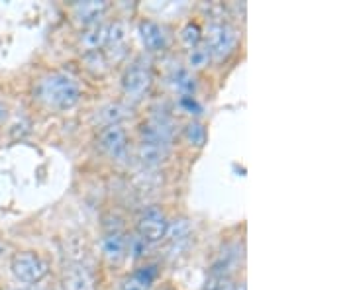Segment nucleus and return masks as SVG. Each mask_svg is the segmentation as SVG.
Returning <instances> with one entry per match:
<instances>
[{
    "mask_svg": "<svg viewBox=\"0 0 353 290\" xmlns=\"http://www.w3.org/2000/svg\"><path fill=\"white\" fill-rule=\"evenodd\" d=\"M36 99L43 102L48 108L55 110H69L81 99V87L75 79L67 73H50L41 76L34 90Z\"/></svg>",
    "mask_w": 353,
    "mask_h": 290,
    "instance_id": "nucleus-1",
    "label": "nucleus"
},
{
    "mask_svg": "<svg viewBox=\"0 0 353 290\" xmlns=\"http://www.w3.org/2000/svg\"><path fill=\"white\" fill-rule=\"evenodd\" d=\"M10 271L16 280L24 284H38L50 273L48 261L36 251H20L16 253L10 261Z\"/></svg>",
    "mask_w": 353,
    "mask_h": 290,
    "instance_id": "nucleus-2",
    "label": "nucleus"
},
{
    "mask_svg": "<svg viewBox=\"0 0 353 290\" xmlns=\"http://www.w3.org/2000/svg\"><path fill=\"white\" fill-rule=\"evenodd\" d=\"M236 43H238V32L234 25L226 24V22H216V24L208 25L204 45L208 48L212 57L224 59L236 50Z\"/></svg>",
    "mask_w": 353,
    "mask_h": 290,
    "instance_id": "nucleus-3",
    "label": "nucleus"
},
{
    "mask_svg": "<svg viewBox=\"0 0 353 290\" xmlns=\"http://www.w3.org/2000/svg\"><path fill=\"white\" fill-rule=\"evenodd\" d=\"M167 227H169L167 216L159 208H150L138 220L139 240L145 243H157L167 236Z\"/></svg>",
    "mask_w": 353,
    "mask_h": 290,
    "instance_id": "nucleus-4",
    "label": "nucleus"
},
{
    "mask_svg": "<svg viewBox=\"0 0 353 290\" xmlns=\"http://www.w3.org/2000/svg\"><path fill=\"white\" fill-rule=\"evenodd\" d=\"M152 87V73L143 65L130 67L122 76V90L130 101H141Z\"/></svg>",
    "mask_w": 353,
    "mask_h": 290,
    "instance_id": "nucleus-5",
    "label": "nucleus"
},
{
    "mask_svg": "<svg viewBox=\"0 0 353 290\" xmlns=\"http://www.w3.org/2000/svg\"><path fill=\"white\" fill-rule=\"evenodd\" d=\"M128 138L126 132L122 126H106L99 136V149L106 153L108 157H122V153L126 152Z\"/></svg>",
    "mask_w": 353,
    "mask_h": 290,
    "instance_id": "nucleus-6",
    "label": "nucleus"
},
{
    "mask_svg": "<svg viewBox=\"0 0 353 290\" xmlns=\"http://www.w3.org/2000/svg\"><path fill=\"white\" fill-rule=\"evenodd\" d=\"M139 163L148 169H155L161 163L167 161L169 157V145L167 143H159V141H150V139H141V143L136 149Z\"/></svg>",
    "mask_w": 353,
    "mask_h": 290,
    "instance_id": "nucleus-7",
    "label": "nucleus"
},
{
    "mask_svg": "<svg viewBox=\"0 0 353 290\" xmlns=\"http://www.w3.org/2000/svg\"><path fill=\"white\" fill-rule=\"evenodd\" d=\"M139 38L143 41L145 50L150 51H161L167 48V41H169V36H167V30L163 25L153 22V20H143L139 22Z\"/></svg>",
    "mask_w": 353,
    "mask_h": 290,
    "instance_id": "nucleus-8",
    "label": "nucleus"
},
{
    "mask_svg": "<svg viewBox=\"0 0 353 290\" xmlns=\"http://www.w3.org/2000/svg\"><path fill=\"white\" fill-rule=\"evenodd\" d=\"M108 10V4L102 0H87V2H77L73 6V16L79 24L83 25H94L99 24V18L104 16Z\"/></svg>",
    "mask_w": 353,
    "mask_h": 290,
    "instance_id": "nucleus-9",
    "label": "nucleus"
},
{
    "mask_svg": "<svg viewBox=\"0 0 353 290\" xmlns=\"http://www.w3.org/2000/svg\"><path fill=\"white\" fill-rule=\"evenodd\" d=\"M106 36H108V25L94 24L85 28L79 38V48L85 53H99L106 45Z\"/></svg>",
    "mask_w": 353,
    "mask_h": 290,
    "instance_id": "nucleus-10",
    "label": "nucleus"
},
{
    "mask_svg": "<svg viewBox=\"0 0 353 290\" xmlns=\"http://www.w3.org/2000/svg\"><path fill=\"white\" fill-rule=\"evenodd\" d=\"M128 243H130V241H128L120 231H110V234H106L104 240H102V253H104V257H106L110 263L118 265V263H122V261L126 259Z\"/></svg>",
    "mask_w": 353,
    "mask_h": 290,
    "instance_id": "nucleus-11",
    "label": "nucleus"
},
{
    "mask_svg": "<svg viewBox=\"0 0 353 290\" xmlns=\"http://www.w3.org/2000/svg\"><path fill=\"white\" fill-rule=\"evenodd\" d=\"M63 290H92V277L83 265H71L61 275Z\"/></svg>",
    "mask_w": 353,
    "mask_h": 290,
    "instance_id": "nucleus-12",
    "label": "nucleus"
},
{
    "mask_svg": "<svg viewBox=\"0 0 353 290\" xmlns=\"http://www.w3.org/2000/svg\"><path fill=\"white\" fill-rule=\"evenodd\" d=\"M155 278H157V267H141V269H138L136 273H132L122 282V290H152V284Z\"/></svg>",
    "mask_w": 353,
    "mask_h": 290,
    "instance_id": "nucleus-13",
    "label": "nucleus"
},
{
    "mask_svg": "<svg viewBox=\"0 0 353 290\" xmlns=\"http://www.w3.org/2000/svg\"><path fill=\"white\" fill-rule=\"evenodd\" d=\"M101 122L106 126H120L124 120L132 116V108L122 102H110L104 108H101Z\"/></svg>",
    "mask_w": 353,
    "mask_h": 290,
    "instance_id": "nucleus-14",
    "label": "nucleus"
},
{
    "mask_svg": "<svg viewBox=\"0 0 353 290\" xmlns=\"http://www.w3.org/2000/svg\"><path fill=\"white\" fill-rule=\"evenodd\" d=\"M171 85H173V89H175L181 96H189V94H192V92L196 90V81H194V76L190 75L189 69H181V67L171 73Z\"/></svg>",
    "mask_w": 353,
    "mask_h": 290,
    "instance_id": "nucleus-15",
    "label": "nucleus"
},
{
    "mask_svg": "<svg viewBox=\"0 0 353 290\" xmlns=\"http://www.w3.org/2000/svg\"><path fill=\"white\" fill-rule=\"evenodd\" d=\"M128 41V25L126 22L118 20L108 25V36H106V45L110 48L108 51H124V45Z\"/></svg>",
    "mask_w": 353,
    "mask_h": 290,
    "instance_id": "nucleus-16",
    "label": "nucleus"
},
{
    "mask_svg": "<svg viewBox=\"0 0 353 290\" xmlns=\"http://www.w3.org/2000/svg\"><path fill=\"white\" fill-rule=\"evenodd\" d=\"M210 59H212V55H210V51L208 48L201 43L199 48H194V50L189 51V55H187V65H189V71H199V69H204L206 65L210 63Z\"/></svg>",
    "mask_w": 353,
    "mask_h": 290,
    "instance_id": "nucleus-17",
    "label": "nucleus"
},
{
    "mask_svg": "<svg viewBox=\"0 0 353 290\" xmlns=\"http://www.w3.org/2000/svg\"><path fill=\"white\" fill-rule=\"evenodd\" d=\"M185 139L194 147H202L206 143V127L199 120H190L185 126Z\"/></svg>",
    "mask_w": 353,
    "mask_h": 290,
    "instance_id": "nucleus-18",
    "label": "nucleus"
},
{
    "mask_svg": "<svg viewBox=\"0 0 353 290\" xmlns=\"http://www.w3.org/2000/svg\"><path fill=\"white\" fill-rule=\"evenodd\" d=\"M181 43H183L189 51L194 50V48H199L202 43L201 28L196 24H192V22H189V24L181 30Z\"/></svg>",
    "mask_w": 353,
    "mask_h": 290,
    "instance_id": "nucleus-19",
    "label": "nucleus"
},
{
    "mask_svg": "<svg viewBox=\"0 0 353 290\" xmlns=\"http://www.w3.org/2000/svg\"><path fill=\"white\" fill-rule=\"evenodd\" d=\"M190 236V226L187 220H175L173 224L169 222V227H167V236L165 238H169L171 241H175V243H181V241H185Z\"/></svg>",
    "mask_w": 353,
    "mask_h": 290,
    "instance_id": "nucleus-20",
    "label": "nucleus"
},
{
    "mask_svg": "<svg viewBox=\"0 0 353 290\" xmlns=\"http://www.w3.org/2000/svg\"><path fill=\"white\" fill-rule=\"evenodd\" d=\"M85 63H88L87 69L92 71L94 75H104L108 71V61H106V57L102 55L101 51L99 53H88V55H85Z\"/></svg>",
    "mask_w": 353,
    "mask_h": 290,
    "instance_id": "nucleus-21",
    "label": "nucleus"
},
{
    "mask_svg": "<svg viewBox=\"0 0 353 290\" xmlns=\"http://www.w3.org/2000/svg\"><path fill=\"white\" fill-rule=\"evenodd\" d=\"M179 106L189 114H199L202 110L201 104L196 102V99H194L192 94H189V96H181V99H179Z\"/></svg>",
    "mask_w": 353,
    "mask_h": 290,
    "instance_id": "nucleus-22",
    "label": "nucleus"
},
{
    "mask_svg": "<svg viewBox=\"0 0 353 290\" xmlns=\"http://www.w3.org/2000/svg\"><path fill=\"white\" fill-rule=\"evenodd\" d=\"M6 114H8V110H6V106H4V104L0 102V122H2L4 118H6Z\"/></svg>",
    "mask_w": 353,
    "mask_h": 290,
    "instance_id": "nucleus-23",
    "label": "nucleus"
},
{
    "mask_svg": "<svg viewBox=\"0 0 353 290\" xmlns=\"http://www.w3.org/2000/svg\"><path fill=\"white\" fill-rule=\"evenodd\" d=\"M234 290H248V289H245V284L241 282V284H238V287H236V289H234Z\"/></svg>",
    "mask_w": 353,
    "mask_h": 290,
    "instance_id": "nucleus-24",
    "label": "nucleus"
},
{
    "mask_svg": "<svg viewBox=\"0 0 353 290\" xmlns=\"http://www.w3.org/2000/svg\"><path fill=\"white\" fill-rule=\"evenodd\" d=\"M12 290H39V289H30V287H26V289H12Z\"/></svg>",
    "mask_w": 353,
    "mask_h": 290,
    "instance_id": "nucleus-25",
    "label": "nucleus"
},
{
    "mask_svg": "<svg viewBox=\"0 0 353 290\" xmlns=\"http://www.w3.org/2000/svg\"><path fill=\"white\" fill-rule=\"evenodd\" d=\"M165 290H173V289H165Z\"/></svg>",
    "mask_w": 353,
    "mask_h": 290,
    "instance_id": "nucleus-26",
    "label": "nucleus"
}]
</instances>
